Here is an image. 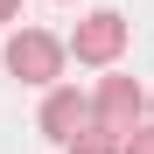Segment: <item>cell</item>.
Returning a JSON list of instances; mask_svg holds the SVG:
<instances>
[{
	"label": "cell",
	"mask_w": 154,
	"mask_h": 154,
	"mask_svg": "<svg viewBox=\"0 0 154 154\" xmlns=\"http://www.w3.org/2000/svg\"><path fill=\"white\" fill-rule=\"evenodd\" d=\"M63 56H70V42H56L49 28H14L7 49H0L7 77H21V84H35V91H49V84L63 77Z\"/></svg>",
	"instance_id": "1"
},
{
	"label": "cell",
	"mask_w": 154,
	"mask_h": 154,
	"mask_svg": "<svg viewBox=\"0 0 154 154\" xmlns=\"http://www.w3.org/2000/svg\"><path fill=\"white\" fill-rule=\"evenodd\" d=\"M35 126H42L56 147H70L77 133H91V126H98V98H84L77 84H49V91H42V119H35Z\"/></svg>",
	"instance_id": "2"
},
{
	"label": "cell",
	"mask_w": 154,
	"mask_h": 154,
	"mask_svg": "<svg viewBox=\"0 0 154 154\" xmlns=\"http://www.w3.org/2000/svg\"><path fill=\"white\" fill-rule=\"evenodd\" d=\"M119 49H126V14H112V7H98V14H84L77 21V35H70V56L77 63H119Z\"/></svg>",
	"instance_id": "3"
},
{
	"label": "cell",
	"mask_w": 154,
	"mask_h": 154,
	"mask_svg": "<svg viewBox=\"0 0 154 154\" xmlns=\"http://www.w3.org/2000/svg\"><path fill=\"white\" fill-rule=\"evenodd\" d=\"M147 112H154V98L133 84V77H105V84H98V126H105V133H119V140H126Z\"/></svg>",
	"instance_id": "4"
},
{
	"label": "cell",
	"mask_w": 154,
	"mask_h": 154,
	"mask_svg": "<svg viewBox=\"0 0 154 154\" xmlns=\"http://www.w3.org/2000/svg\"><path fill=\"white\" fill-rule=\"evenodd\" d=\"M70 154H126V140L105 133V126H91V133H77V140H70Z\"/></svg>",
	"instance_id": "5"
},
{
	"label": "cell",
	"mask_w": 154,
	"mask_h": 154,
	"mask_svg": "<svg viewBox=\"0 0 154 154\" xmlns=\"http://www.w3.org/2000/svg\"><path fill=\"white\" fill-rule=\"evenodd\" d=\"M126 154H154V126H133L126 133Z\"/></svg>",
	"instance_id": "6"
},
{
	"label": "cell",
	"mask_w": 154,
	"mask_h": 154,
	"mask_svg": "<svg viewBox=\"0 0 154 154\" xmlns=\"http://www.w3.org/2000/svg\"><path fill=\"white\" fill-rule=\"evenodd\" d=\"M0 21H21V0H0Z\"/></svg>",
	"instance_id": "7"
}]
</instances>
